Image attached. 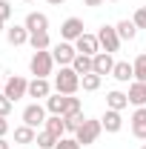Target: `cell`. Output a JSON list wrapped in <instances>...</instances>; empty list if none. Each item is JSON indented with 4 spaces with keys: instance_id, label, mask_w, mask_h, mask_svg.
<instances>
[{
    "instance_id": "obj_30",
    "label": "cell",
    "mask_w": 146,
    "mask_h": 149,
    "mask_svg": "<svg viewBox=\"0 0 146 149\" xmlns=\"http://www.w3.org/2000/svg\"><path fill=\"white\" fill-rule=\"evenodd\" d=\"M132 23H135L138 29H146V6H140V9L135 12V17H132Z\"/></svg>"
},
{
    "instance_id": "obj_12",
    "label": "cell",
    "mask_w": 146,
    "mask_h": 149,
    "mask_svg": "<svg viewBox=\"0 0 146 149\" xmlns=\"http://www.w3.org/2000/svg\"><path fill=\"white\" fill-rule=\"evenodd\" d=\"M132 135L138 141H146V106H138L132 115Z\"/></svg>"
},
{
    "instance_id": "obj_13",
    "label": "cell",
    "mask_w": 146,
    "mask_h": 149,
    "mask_svg": "<svg viewBox=\"0 0 146 149\" xmlns=\"http://www.w3.org/2000/svg\"><path fill=\"white\" fill-rule=\"evenodd\" d=\"M6 40H9L12 46H23V43H29V29L15 23V26H9V29H6Z\"/></svg>"
},
{
    "instance_id": "obj_22",
    "label": "cell",
    "mask_w": 146,
    "mask_h": 149,
    "mask_svg": "<svg viewBox=\"0 0 146 149\" xmlns=\"http://www.w3.org/2000/svg\"><path fill=\"white\" fill-rule=\"evenodd\" d=\"M72 69L80 74V77H83V74H89V72H95V69H92V57H89V55H80V52H77V57L72 60Z\"/></svg>"
},
{
    "instance_id": "obj_1",
    "label": "cell",
    "mask_w": 146,
    "mask_h": 149,
    "mask_svg": "<svg viewBox=\"0 0 146 149\" xmlns=\"http://www.w3.org/2000/svg\"><path fill=\"white\" fill-rule=\"evenodd\" d=\"M55 89L60 95H74L80 89V74L72 66H60V74H55Z\"/></svg>"
},
{
    "instance_id": "obj_5",
    "label": "cell",
    "mask_w": 146,
    "mask_h": 149,
    "mask_svg": "<svg viewBox=\"0 0 146 149\" xmlns=\"http://www.w3.org/2000/svg\"><path fill=\"white\" fill-rule=\"evenodd\" d=\"M97 40H100V52H109V55H112V52L120 49V35H117L115 26H100Z\"/></svg>"
},
{
    "instance_id": "obj_8",
    "label": "cell",
    "mask_w": 146,
    "mask_h": 149,
    "mask_svg": "<svg viewBox=\"0 0 146 149\" xmlns=\"http://www.w3.org/2000/svg\"><path fill=\"white\" fill-rule=\"evenodd\" d=\"M23 123L32 126V129H37L40 123H46V109H43L40 103H29V106L23 109Z\"/></svg>"
},
{
    "instance_id": "obj_9",
    "label": "cell",
    "mask_w": 146,
    "mask_h": 149,
    "mask_svg": "<svg viewBox=\"0 0 146 149\" xmlns=\"http://www.w3.org/2000/svg\"><path fill=\"white\" fill-rule=\"evenodd\" d=\"M23 26L29 29V35H37V32H49V17H46L43 12H29Z\"/></svg>"
},
{
    "instance_id": "obj_18",
    "label": "cell",
    "mask_w": 146,
    "mask_h": 149,
    "mask_svg": "<svg viewBox=\"0 0 146 149\" xmlns=\"http://www.w3.org/2000/svg\"><path fill=\"white\" fill-rule=\"evenodd\" d=\"M46 132H52L55 138H63V132H66V120H63V115H52V118H46Z\"/></svg>"
},
{
    "instance_id": "obj_3",
    "label": "cell",
    "mask_w": 146,
    "mask_h": 149,
    "mask_svg": "<svg viewBox=\"0 0 146 149\" xmlns=\"http://www.w3.org/2000/svg\"><path fill=\"white\" fill-rule=\"evenodd\" d=\"M100 132H103V123H100V120H89V118H86V120L80 123V129L74 132V138H77V143H80V146H89V143H95V141L100 138Z\"/></svg>"
},
{
    "instance_id": "obj_27",
    "label": "cell",
    "mask_w": 146,
    "mask_h": 149,
    "mask_svg": "<svg viewBox=\"0 0 146 149\" xmlns=\"http://www.w3.org/2000/svg\"><path fill=\"white\" fill-rule=\"evenodd\" d=\"M57 141H60V138H55V135H52V132H40V135H37V149H55L57 146Z\"/></svg>"
},
{
    "instance_id": "obj_32",
    "label": "cell",
    "mask_w": 146,
    "mask_h": 149,
    "mask_svg": "<svg viewBox=\"0 0 146 149\" xmlns=\"http://www.w3.org/2000/svg\"><path fill=\"white\" fill-rule=\"evenodd\" d=\"M9 17H12V3H9V0H0V20L6 23Z\"/></svg>"
},
{
    "instance_id": "obj_25",
    "label": "cell",
    "mask_w": 146,
    "mask_h": 149,
    "mask_svg": "<svg viewBox=\"0 0 146 149\" xmlns=\"http://www.w3.org/2000/svg\"><path fill=\"white\" fill-rule=\"evenodd\" d=\"M135 80H140V83H146V52H140V55L135 57Z\"/></svg>"
},
{
    "instance_id": "obj_24",
    "label": "cell",
    "mask_w": 146,
    "mask_h": 149,
    "mask_svg": "<svg viewBox=\"0 0 146 149\" xmlns=\"http://www.w3.org/2000/svg\"><path fill=\"white\" fill-rule=\"evenodd\" d=\"M117 35H120V40H135V35H138V26L132 23V20H120L117 26Z\"/></svg>"
},
{
    "instance_id": "obj_36",
    "label": "cell",
    "mask_w": 146,
    "mask_h": 149,
    "mask_svg": "<svg viewBox=\"0 0 146 149\" xmlns=\"http://www.w3.org/2000/svg\"><path fill=\"white\" fill-rule=\"evenodd\" d=\"M0 149H9V143H6V138H0Z\"/></svg>"
},
{
    "instance_id": "obj_42",
    "label": "cell",
    "mask_w": 146,
    "mask_h": 149,
    "mask_svg": "<svg viewBox=\"0 0 146 149\" xmlns=\"http://www.w3.org/2000/svg\"><path fill=\"white\" fill-rule=\"evenodd\" d=\"M26 3H32V0H26Z\"/></svg>"
},
{
    "instance_id": "obj_11",
    "label": "cell",
    "mask_w": 146,
    "mask_h": 149,
    "mask_svg": "<svg viewBox=\"0 0 146 149\" xmlns=\"http://www.w3.org/2000/svg\"><path fill=\"white\" fill-rule=\"evenodd\" d=\"M92 69H95V74H112V69H115V60H112L109 52H97V55L92 57Z\"/></svg>"
},
{
    "instance_id": "obj_7",
    "label": "cell",
    "mask_w": 146,
    "mask_h": 149,
    "mask_svg": "<svg viewBox=\"0 0 146 149\" xmlns=\"http://www.w3.org/2000/svg\"><path fill=\"white\" fill-rule=\"evenodd\" d=\"M74 49L80 52V55H89V57H95L97 52H100V40H97V35H83L74 40Z\"/></svg>"
},
{
    "instance_id": "obj_31",
    "label": "cell",
    "mask_w": 146,
    "mask_h": 149,
    "mask_svg": "<svg viewBox=\"0 0 146 149\" xmlns=\"http://www.w3.org/2000/svg\"><path fill=\"white\" fill-rule=\"evenodd\" d=\"M55 149H80V143H77V138H60Z\"/></svg>"
},
{
    "instance_id": "obj_16",
    "label": "cell",
    "mask_w": 146,
    "mask_h": 149,
    "mask_svg": "<svg viewBox=\"0 0 146 149\" xmlns=\"http://www.w3.org/2000/svg\"><path fill=\"white\" fill-rule=\"evenodd\" d=\"M129 103H135V106H146V83L140 80H135L132 86H129Z\"/></svg>"
},
{
    "instance_id": "obj_2",
    "label": "cell",
    "mask_w": 146,
    "mask_h": 149,
    "mask_svg": "<svg viewBox=\"0 0 146 149\" xmlns=\"http://www.w3.org/2000/svg\"><path fill=\"white\" fill-rule=\"evenodd\" d=\"M52 66H55V57H52L49 49H46V52H35L32 60H29V69H32L35 77H49V74H52Z\"/></svg>"
},
{
    "instance_id": "obj_14",
    "label": "cell",
    "mask_w": 146,
    "mask_h": 149,
    "mask_svg": "<svg viewBox=\"0 0 146 149\" xmlns=\"http://www.w3.org/2000/svg\"><path fill=\"white\" fill-rule=\"evenodd\" d=\"M112 77H115V80H120V83H129V80L135 77V66H132V63H126V60H120V63H115Z\"/></svg>"
},
{
    "instance_id": "obj_23",
    "label": "cell",
    "mask_w": 146,
    "mask_h": 149,
    "mask_svg": "<svg viewBox=\"0 0 146 149\" xmlns=\"http://www.w3.org/2000/svg\"><path fill=\"white\" fill-rule=\"evenodd\" d=\"M15 141H17V143H35V141H37V132L32 129V126L23 123V126L15 129Z\"/></svg>"
},
{
    "instance_id": "obj_33",
    "label": "cell",
    "mask_w": 146,
    "mask_h": 149,
    "mask_svg": "<svg viewBox=\"0 0 146 149\" xmlns=\"http://www.w3.org/2000/svg\"><path fill=\"white\" fill-rule=\"evenodd\" d=\"M12 106H15V103H12V100H9V97H6V95L0 92V115H3V118H6V115H9V112H12Z\"/></svg>"
},
{
    "instance_id": "obj_19",
    "label": "cell",
    "mask_w": 146,
    "mask_h": 149,
    "mask_svg": "<svg viewBox=\"0 0 146 149\" xmlns=\"http://www.w3.org/2000/svg\"><path fill=\"white\" fill-rule=\"evenodd\" d=\"M106 106H109V109H115V112H123L129 106V97L123 92H117V89H115V92H109L106 95Z\"/></svg>"
},
{
    "instance_id": "obj_28",
    "label": "cell",
    "mask_w": 146,
    "mask_h": 149,
    "mask_svg": "<svg viewBox=\"0 0 146 149\" xmlns=\"http://www.w3.org/2000/svg\"><path fill=\"white\" fill-rule=\"evenodd\" d=\"M72 115H80V97H72V95H66V106H63V118H72Z\"/></svg>"
},
{
    "instance_id": "obj_17",
    "label": "cell",
    "mask_w": 146,
    "mask_h": 149,
    "mask_svg": "<svg viewBox=\"0 0 146 149\" xmlns=\"http://www.w3.org/2000/svg\"><path fill=\"white\" fill-rule=\"evenodd\" d=\"M100 123H103V129H106V132H120V126H123V118H120V112L106 109V115L100 118Z\"/></svg>"
},
{
    "instance_id": "obj_40",
    "label": "cell",
    "mask_w": 146,
    "mask_h": 149,
    "mask_svg": "<svg viewBox=\"0 0 146 149\" xmlns=\"http://www.w3.org/2000/svg\"><path fill=\"white\" fill-rule=\"evenodd\" d=\"M109 3H117V0H109Z\"/></svg>"
},
{
    "instance_id": "obj_15",
    "label": "cell",
    "mask_w": 146,
    "mask_h": 149,
    "mask_svg": "<svg viewBox=\"0 0 146 149\" xmlns=\"http://www.w3.org/2000/svg\"><path fill=\"white\" fill-rule=\"evenodd\" d=\"M49 95H52V86L46 77H35L29 83V97H49Z\"/></svg>"
},
{
    "instance_id": "obj_41",
    "label": "cell",
    "mask_w": 146,
    "mask_h": 149,
    "mask_svg": "<svg viewBox=\"0 0 146 149\" xmlns=\"http://www.w3.org/2000/svg\"><path fill=\"white\" fill-rule=\"evenodd\" d=\"M140 149H146V143H143V146H140Z\"/></svg>"
},
{
    "instance_id": "obj_38",
    "label": "cell",
    "mask_w": 146,
    "mask_h": 149,
    "mask_svg": "<svg viewBox=\"0 0 146 149\" xmlns=\"http://www.w3.org/2000/svg\"><path fill=\"white\" fill-rule=\"evenodd\" d=\"M3 26H6V23H3V20H0V32H3Z\"/></svg>"
},
{
    "instance_id": "obj_20",
    "label": "cell",
    "mask_w": 146,
    "mask_h": 149,
    "mask_svg": "<svg viewBox=\"0 0 146 149\" xmlns=\"http://www.w3.org/2000/svg\"><path fill=\"white\" fill-rule=\"evenodd\" d=\"M29 46H32L35 52H46V49L52 46V40H49V32H37V35H29Z\"/></svg>"
},
{
    "instance_id": "obj_39",
    "label": "cell",
    "mask_w": 146,
    "mask_h": 149,
    "mask_svg": "<svg viewBox=\"0 0 146 149\" xmlns=\"http://www.w3.org/2000/svg\"><path fill=\"white\" fill-rule=\"evenodd\" d=\"M0 92H3V83H0Z\"/></svg>"
},
{
    "instance_id": "obj_26",
    "label": "cell",
    "mask_w": 146,
    "mask_h": 149,
    "mask_svg": "<svg viewBox=\"0 0 146 149\" xmlns=\"http://www.w3.org/2000/svg\"><path fill=\"white\" fill-rule=\"evenodd\" d=\"M100 80H103L100 74L89 72V74H83V77H80V86H83L86 92H95V89H100Z\"/></svg>"
},
{
    "instance_id": "obj_4",
    "label": "cell",
    "mask_w": 146,
    "mask_h": 149,
    "mask_svg": "<svg viewBox=\"0 0 146 149\" xmlns=\"http://www.w3.org/2000/svg\"><path fill=\"white\" fill-rule=\"evenodd\" d=\"M3 95L15 103V100H20V97H26L29 95V80L26 77H20V74H12L6 83H3Z\"/></svg>"
},
{
    "instance_id": "obj_6",
    "label": "cell",
    "mask_w": 146,
    "mask_h": 149,
    "mask_svg": "<svg viewBox=\"0 0 146 149\" xmlns=\"http://www.w3.org/2000/svg\"><path fill=\"white\" fill-rule=\"evenodd\" d=\"M52 57H55V63H60V66H72V60L77 57V49H74L69 40H60L55 49H52Z\"/></svg>"
},
{
    "instance_id": "obj_10",
    "label": "cell",
    "mask_w": 146,
    "mask_h": 149,
    "mask_svg": "<svg viewBox=\"0 0 146 149\" xmlns=\"http://www.w3.org/2000/svg\"><path fill=\"white\" fill-rule=\"evenodd\" d=\"M80 35H83V20L80 17L63 20V26H60V37H63V40H77Z\"/></svg>"
},
{
    "instance_id": "obj_35",
    "label": "cell",
    "mask_w": 146,
    "mask_h": 149,
    "mask_svg": "<svg viewBox=\"0 0 146 149\" xmlns=\"http://www.w3.org/2000/svg\"><path fill=\"white\" fill-rule=\"evenodd\" d=\"M83 3H86V6H100L103 0H83Z\"/></svg>"
},
{
    "instance_id": "obj_34",
    "label": "cell",
    "mask_w": 146,
    "mask_h": 149,
    "mask_svg": "<svg viewBox=\"0 0 146 149\" xmlns=\"http://www.w3.org/2000/svg\"><path fill=\"white\" fill-rule=\"evenodd\" d=\"M6 132H9V120L0 115V138H6Z\"/></svg>"
},
{
    "instance_id": "obj_29",
    "label": "cell",
    "mask_w": 146,
    "mask_h": 149,
    "mask_svg": "<svg viewBox=\"0 0 146 149\" xmlns=\"http://www.w3.org/2000/svg\"><path fill=\"white\" fill-rule=\"evenodd\" d=\"M63 120H66V132H77L86 118H83V115H72V118H63Z\"/></svg>"
},
{
    "instance_id": "obj_21",
    "label": "cell",
    "mask_w": 146,
    "mask_h": 149,
    "mask_svg": "<svg viewBox=\"0 0 146 149\" xmlns=\"http://www.w3.org/2000/svg\"><path fill=\"white\" fill-rule=\"evenodd\" d=\"M63 106H66V95L55 92V95L46 97V109L52 112V115H63Z\"/></svg>"
},
{
    "instance_id": "obj_37",
    "label": "cell",
    "mask_w": 146,
    "mask_h": 149,
    "mask_svg": "<svg viewBox=\"0 0 146 149\" xmlns=\"http://www.w3.org/2000/svg\"><path fill=\"white\" fill-rule=\"evenodd\" d=\"M49 3H52V6H60V3H66V0H49Z\"/></svg>"
}]
</instances>
